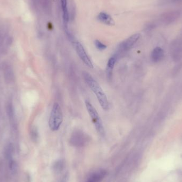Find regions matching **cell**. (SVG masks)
<instances>
[{"mask_svg": "<svg viewBox=\"0 0 182 182\" xmlns=\"http://www.w3.org/2000/svg\"><path fill=\"white\" fill-rule=\"evenodd\" d=\"M83 76L86 84H88V86H89L91 90L93 91V93L96 95L102 109L105 110H108L109 109V102L107 96L98 83L88 72H83Z\"/></svg>", "mask_w": 182, "mask_h": 182, "instance_id": "obj_1", "label": "cell"}, {"mask_svg": "<svg viewBox=\"0 0 182 182\" xmlns=\"http://www.w3.org/2000/svg\"><path fill=\"white\" fill-rule=\"evenodd\" d=\"M63 121V114L61 107L59 104L55 103L51 111L50 116L49 124L53 131L59 130Z\"/></svg>", "mask_w": 182, "mask_h": 182, "instance_id": "obj_2", "label": "cell"}, {"mask_svg": "<svg viewBox=\"0 0 182 182\" xmlns=\"http://www.w3.org/2000/svg\"><path fill=\"white\" fill-rule=\"evenodd\" d=\"M85 104L89 116L92 120L93 124L94 125L96 131L99 133V134L103 136L104 135V128L98 112L89 102L86 101Z\"/></svg>", "mask_w": 182, "mask_h": 182, "instance_id": "obj_3", "label": "cell"}, {"mask_svg": "<svg viewBox=\"0 0 182 182\" xmlns=\"http://www.w3.org/2000/svg\"><path fill=\"white\" fill-rule=\"evenodd\" d=\"M140 36L141 35L140 34H135L134 35H131V36L128 39H126L124 42L121 43L118 47L117 53L115 54L117 56V59L121 54H124L127 52H128L131 49L140 39Z\"/></svg>", "mask_w": 182, "mask_h": 182, "instance_id": "obj_4", "label": "cell"}, {"mask_svg": "<svg viewBox=\"0 0 182 182\" xmlns=\"http://www.w3.org/2000/svg\"><path fill=\"white\" fill-rule=\"evenodd\" d=\"M75 47L77 54L79 58L82 60L85 65H86L89 68H93V64L91 61L89 56H88L86 51L84 49V47L79 42L75 43Z\"/></svg>", "mask_w": 182, "mask_h": 182, "instance_id": "obj_5", "label": "cell"}, {"mask_svg": "<svg viewBox=\"0 0 182 182\" xmlns=\"http://www.w3.org/2000/svg\"><path fill=\"white\" fill-rule=\"evenodd\" d=\"M86 136L81 131H75L72 135L71 142L76 146H81L86 143Z\"/></svg>", "mask_w": 182, "mask_h": 182, "instance_id": "obj_6", "label": "cell"}, {"mask_svg": "<svg viewBox=\"0 0 182 182\" xmlns=\"http://www.w3.org/2000/svg\"><path fill=\"white\" fill-rule=\"evenodd\" d=\"M117 60V56L114 54L113 56L109 59L106 68V74L107 78L109 80H110L112 78V72Z\"/></svg>", "mask_w": 182, "mask_h": 182, "instance_id": "obj_7", "label": "cell"}, {"mask_svg": "<svg viewBox=\"0 0 182 182\" xmlns=\"http://www.w3.org/2000/svg\"><path fill=\"white\" fill-rule=\"evenodd\" d=\"M164 56V51L160 47H156L153 50L151 54V58L153 62H158L163 59Z\"/></svg>", "mask_w": 182, "mask_h": 182, "instance_id": "obj_8", "label": "cell"}, {"mask_svg": "<svg viewBox=\"0 0 182 182\" xmlns=\"http://www.w3.org/2000/svg\"><path fill=\"white\" fill-rule=\"evenodd\" d=\"M107 172L104 170L96 172L91 175L86 182H100L105 177Z\"/></svg>", "mask_w": 182, "mask_h": 182, "instance_id": "obj_9", "label": "cell"}, {"mask_svg": "<svg viewBox=\"0 0 182 182\" xmlns=\"http://www.w3.org/2000/svg\"><path fill=\"white\" fill-rule=\"evenodd\" d=\"M98 19L99 21L104 23L105 25L112 26L115 24L114 19L109 14H107V13H100L98 16Z\"/></svg>", "mask_w": 182, "mask_h": 182, "instance_id": "obj_10", "label": "cell"}, {"mask_svg": "<svg viewBox=\"0 0 182 182\" xmlns=\"http://www.w3.org/2000/svg\"><path fill=\"white\" fill-rule=\"evenodd\" d=\"M62 3V9L63 11V20L65 23H67L68 21L69 16L68 11V8H67V0H60Z\"/></svg>", "mask_w": 182, "mask_h": 182, "instance_id": "obj_11", "label": "cell"}, {"mask_svg": "<svg viewBox=\"0 0 182 182\" xmlns=\"http://www.w3.org/2000/svg\"><path fill=\"white\" fill-rule=\"evenodd\" d=\"M94 44L96 48L100 51L104 50L107 48V46H105V44H104V43H102L100 40H95Z\"/></svg>", "mask_w": 182, "mask_h": 182, "instance_id": "obj_12", "label": "cell"}]
</instances>
